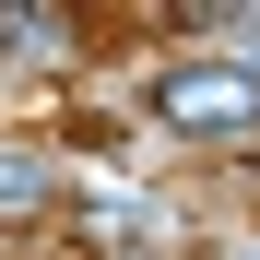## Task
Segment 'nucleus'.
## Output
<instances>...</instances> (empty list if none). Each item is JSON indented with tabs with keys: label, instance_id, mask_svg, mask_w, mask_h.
I'll return each mask as SVG.
<instances>
[{
	"label": "nucleus",
	"instance_id": "obj_1",
	"mask_svg": "<svg viewBox=\"0 0 260 260\" xmlns=\"http://www.w3.org/2000/svg\"><path fill=\"white\" fill-rule=\"evenodd\" d=\"M166 118H248V83H166Z\"/></svg>",
	"mask_w": 260,
	"mask_h": 260
}]
</instances>
